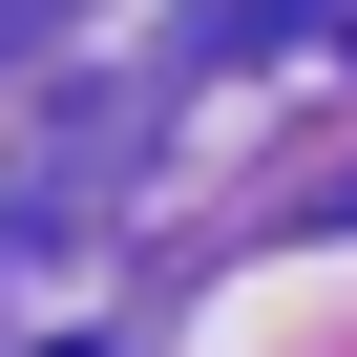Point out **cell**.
<instances>
[{
    "label": "cell",
    "instance_id": "6da1fadb",
    "mask_svg": "<svg viewBox=\"0 0 357 357\" xmlns=\"http://www.w3.org/2000/svg\"><path fill=\"white\" fill-rule=\"evenodd\" d=\"M315 231H357V168H336V190H315Z\"/></svg>",
    "mask_w": 357,
    "mask_h": 357
},
{
    "label": "cell",
    "instance_id": "7a4b0ae2",
    "mask_svg": "<svg viewBox=\"0 0 357 357\" xmlns=\"http://www.w3.org/2000/svg\"><path fill=\"white\" fill-rule=\"evenodd\" d=\"M43 357H105V336H43Z\"/></svg>",
    "mask_w": 357,
    "mask_h": 357
}]
</instances>
